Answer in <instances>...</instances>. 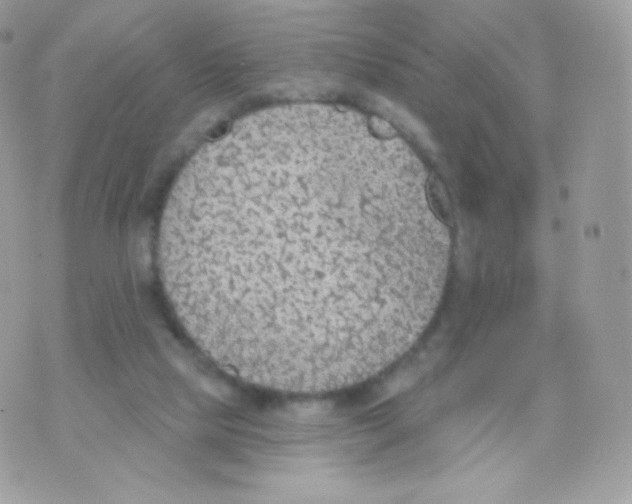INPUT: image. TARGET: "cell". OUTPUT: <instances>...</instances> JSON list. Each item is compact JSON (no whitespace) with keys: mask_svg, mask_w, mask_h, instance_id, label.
I'll return each instance as SVG.
<instances>
[{"mask_svg":"<svg viewBox=\"0 0 632 504\" xmlns=\"http://www.w3.org/2000/svg\"><path fill=\"white\" fill-rule=\"evenodd\" d=\"M355 197L310 185L301 213L260 190L205 199L164 244L186 311L250 360L317 363L352 354L402 315L401 267L356 216Z\"/></svg>","mask_w":632,"mask_h":504,"instance_id":"cell-1","label":"cell"}]
</instances>
